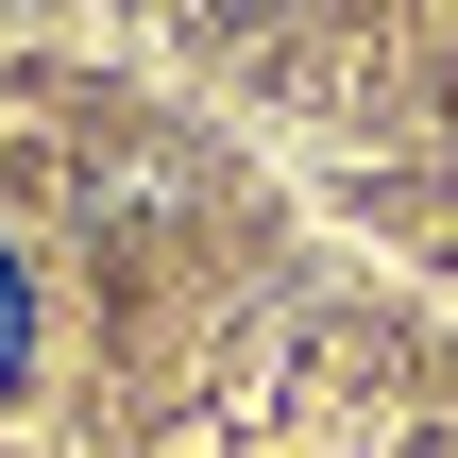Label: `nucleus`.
Returning a JSON list of instances; mask_svg holds the SVG:
<instances>
[{
	"mask_svg": "<svg viewBox=\"0 0 458 458\" xmlns=\"http://www.w3.org/2000/svg\"><path fill=\"white\" fill-rule=\"evenodd\" d=\"M17 357H34V289H17V255H0V391H17Z\"/></svg>",
	"mask_w": 458,
	"mask_h": 458,
	"instance_id": "1",
	"label": "nucleus"
}]
</instances>
